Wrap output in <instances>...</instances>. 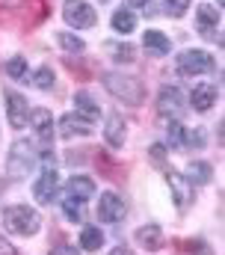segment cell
I'll return each instance as SVG.
<instances>
[{"label": "cell", "instance_id": "cell-1", "mask_svg": "<svg viewBox=\"0 0 225 255\" xmlns=\"http://www.w3.org/2000/svg\"><path fill=\"white\" fill-rule=\"evenodd\" d=\"M3 223H6V229H9V232L24 235V238L36 235V232L42 229L39 214H36L33 208H27V205H12V208H6V211H3Z\"/></svg>", "mask_w": 225, "mask_h": 255}, {"label": "cell", "instance_id": "cell-2", "mask_svg": "<svg viewBox=\"0 0 225 255\" xmlns=\"http://www.w3.org/2000/svg\"><path fill=\"white\" fill-rule=\"evenodd\" d=\"M36 151H33V142L30 139H18L15 145H12V151H9V172L15 175V178H24V175H30L33 172V166H36Z\"/></svg>", "mask_w": 225, "mask_h": 255}, {"label": "cell", "instance_id": "cell-3", "mask_svg": "<svg viewBox=\"0 0 225 255\" xmlns=\"http://www.w3.org/2000/svg\"><path fill=\"white\" fill-rule=\"evenodd\" d=\"M104 86L110 89L115 98H121V101H127V104H139V101L145 98L139 80H133V77H127V74H107V77H104Z\"/></svg>", "mask_w": 225, "mask_h": 255}, {"label": "cell", "instance_id": "cell-4", "mask_svg": "<svg viewBox=\"0 0 225 255\" xmlns=\"http://www.w3.org/2000/svg\"><path fill=\"white\" fill-rule=\"evenodd\" d=\"M62 18H65L71 27L86 30V27L95 24V9H92L86 0H65V3H62Z\"/></svg>", "mask_w": 225, "mask_h": 255}, {"label": "cell", "instance_id": "cell-5", "mask_svg": "<svg viewBox=\"0 0 225 255\" xmlns=\"http://www.w3.org/2000/svg\"><path fill=\"white\" fill-rule=\"evenodd\" d=\"M181 113H184V92L178 86H163L160 89V98H157V116L175 122Z\"/></svg>", "mask_w": 225, "mask_h": 255}, {"label": "cell", "instance_id": "cell-6", "mask_svg": "<svg viewBox=\"0 0 225 255\" xmlns=\"http://www.w3.org/2000/svg\"><path fill=\"white\" fill-rule=\"evenodd\" d=\"M124 214H127V205H124L121 196H115V193H104V196H101V202H98V217H101L104 223H121Z\"/></svg>", "mask_w": 225, "mask_h": 255}, {"label": "cell", "instance_id": "cell-7", "mask_svg": "<svg viewBox=\"0 0 225 255\" xmlns=\"http://www.w3.org/2000/svg\"><path fill=\"white\" fill-rule=\"evenodd\" d=\"M208 68H211V54H205V51H184V54L178 57V71H181L184 77L202 74V71H208Z\"/></svg>", "mask_w": 225, "mask_h": 255}, {"label": "cell", "instance_id": "cell-8", "mask_svg": "<svg viewBox=\"0 0 225 255\" xmlns=\"http://www.w3.org/2000/svg\"><path fill=\"white\" fill-rule=\"evenodd\" d=\"M6 116L12 128H24L30 122V110H27V98L18 92H6Z\"/></svg>", "mask_w": 225, "mask_h": 255}, {"label": "cell", "instance_id": "cell-9", "mask_svg": "<svg viewBox=\"0 0 225 255\" xmlns=\"http://www.w3.org/2000/svg\"><path fill=\"white\" fill-rule=\"evenodd\" d=\"M56 190H59V175H56L54 169H45V172L39 175L36 187H33L36 199H39V202H51V199L56 196Z\"/></svg>", "mask_w": 225, "mask_h": 255}, {"label": "cell", "instance_id": "cell-10", "mask_svg": "<svg viewBox=\"0 0 225 255\" xmlns=\"http://www.w3.org/2000/svg\"><path fill=\"white\" fill-rule=\"evenodd\" d=\"M89 130H92V122H86V119L77 116V113L59 119V133H62V136H89Z\"/></svg>", "mask_w": 225, "mask_h": 255}, {"label": "cell", "instance_id": "cell-11", "mask_svg": "<svg viewBox=\"0 0 225 255\" xmlns=\"http://www.w3.org/2000/svg\"><path fill=\"white\" fill-rule=\"evenodd\" d=\"M92 193H95V184H92V178H86V175H74V178H68V184H65V196H74V199H80V202H86Z\"/></svg>", "mask_w": 225, "mask_h": 255}, {"label": "cell", "instance_id": "cell-12", "mask_svg": "<svg viewBox=\"0 0 225 255\" xmlns=\"http://www.w3.org/2000/svg\"><path fill=\"white\" fill-rule=\"evenodd\" d=\"M190 101H193V107H196V110H211V107H214V101H217V86H211V83L196 86V89H193V95H190Z\"/></svg>", "mask_w": 225, "mask_h": 255}, {"label": "cell", "instance_id": "cell-13", "mask_svg": "<svg viewBox=\"0 0 225 255\" xmlns=\"http://www.w3.org/2000/svg\"><path fill=\"white\" fill-rule=\"evenodd\" d=\"M136 244L139 247H145V250H160V244H163V232H160V226H142V229H136Z\"/></svg>", "mask_w": 225, "mask_h": 255}, {"label": "cell", "instance_id": "cell-14", "mask_svg": "<svg viewBox=\"0 0 225 255\" xmlns=\"http://www.w3.org/2000/svg\"><path fill=\"white\" fill-rule=\"evenodd\" d=\"M33 125H36V133H39V139H42L45 145L54 139V116H51L48 110H36V113H33Z\"/></svg>", "mask_w": 225, "mask_h": 255}, {"label": "cell", "instance_id": "cell-15", "mask_svg": "<svg viewBox=\"0 0 225 255\" xmlns=\"http://www.w3.org/2000/svg\"><path fill=\"white\" fill-rule=\"evenodd\" d=\"M104 136H107V142H110L112 148H121V145H124V122H121V116H118V113H110Z\"/></svg>", "mask_w": 225, "mask_h": 255}, {"label": "cell", "instance_id": "cell-16", "mask_svg": "<svg viewBox=\"0 0 225 255\" xmlns=\"http://www.w3.org/2000/svg\"><path fill=\"white\" fill-rule=\"evenodd\" d=\"M74 101H77V116H83L86 122H95V119L101 116V110H98V104H95V98H92V95L77 92V95H74Z\"/></svg>", "mask_w": 225, "mask_h": 255}, {"label": "cell", "instance_id": "cell-17", "mask_svg": "<svg viewBox=\"0 0 225 255\" xmlns=\"http://www.w3.org/2000/svg\"><path fill=\"white\" fill-rule=\"evenodd\" d=\"M142 45H145V51H151V54H157V57H163V54H169V39L163 36V33H157V30H148L145 33V39H142Z\"/></svg>", "mask_w": 225, "mask_h": 255}, {"label": "cell", "instance_id": "cell-18", "mask_svg": "<svg viewBox=\"0 0 225 255\" xmlns=\"http://www.w3.org/2000/svg\"><path fill=\"white\" fill-rule=\"evenodd\" d=\"M112 27H115V33H133L136 30V15L130 9H118L112 15Z\"/></svg>", "mask_w": 225, "mask_h": 255}, {"label": "cell", "instance_id": "cell-19", "mask_svg": "<svg viewBox=\"0 0 225 255\" xmlns=\"http://www.w3.org/2000/svg\"><path fill=\"white\" fill-rule=\"evenodd\" d=\"M187 181H190V184H208V181H211V166L202 163V160H193V163L187 166Z\"/></svg>", "mask_w": 225, "mask_h": 255}, {"label": "cell", "instance_id": "cell-20", "mask_svg": "<svg viewBox=\"0 0 225 255\" xmlns=\"http://www.w3.org/2000/svg\"><path fill=\"white\" fill-rule=\"evenodd\" d=\"M80 244H83L89 253L101 250V247H104V235H101V229H95V226H86V229L80 232Z\"/></svg>", "mask_w": 225, "mask_h": 255}, {"label": "cell", "instance_id": "cell-21", "mask_svg": "<svg viewBox=\"0 0 225 255\" xmlns=\"http://www.w3.org/2000/svg\"><path fill=\"white\" fill-rule=\"evenodd\" d=\"M217 24H220V9H217V6H205V3H202V6H199V27L208 33V30H214Z\"/></svg>", "mask_w": 225, "mask_h": 255}, {"label": "cell", "instance_id": "cell-22", "mask_svg": "<svg viewBox=\"0 0 225 255\" xmlns=\"http://www.w3.org/2000/svg\"><path fill=\"white\" fill-rule=\"evenodd\" d=\"M83 205H86V202H80V199H74V196H65V199H62V208H65V214H68L71 223H80V220H83Z\"/></svg>", "mask_w": 225, "mask_h": 255}, {"label": "cell", "instance_id": "cell-23", "mask_svg": "<svg viewBox=\"0 0 225 255\" xmlns=\"http://www.w3.org/2000/svg\"><path fill=\"white\" fill-rule=\"evenodd\" d=\"M33 86H39V89H51L54 86V71L48 68V65H42L36 74H33V80H30Z\"/></svg>", "mask_w": 225, "mask_h": 255}, {"label": "cell", "instance_id": "cell-24", "mask_svg": "<svg viewBox=\"0 0 225 255\" xmlns=\"http://www.w3.org/2000/svg\"><path fill=\"white\" fill-rule=\"evenodd\" d=\"M6 74L15 77V80H21V77L27 74V63H24V57H12V60L6 63Z\"/></svg>", "mask_w": 225, "mask_h": 255}, {"label": "cell", "instance_id": "cell-25", "mask_svg": "<svg viewBox=\"0 0 225 255\" xmlns=\"http://www.w3.org/2000/svg\"><path fill=\"white\" fill-rule=\"evenodd\" d=\"M169 142H172L175 148L184 145V142H187V128H181L178 122H172V125H169Z\"/></svg>", "mask_w": 225, "mask_h": 255}, {"label": "cell", "instance_id": "cell-26", "mask_svg": "<svg viewBox=\"0 0 225 255\" xmlns=\"http://www.w3.org/2000/svg\"><path fill=\"white\" fill-rule=\"evenodd\" d=\"M59 45H62L65 51H83V48H86L83 39H77V36H71V33H59Z\"/></svg>", "mask_w": 225, "mask_h": 255}, {"label": "cell", "instance_id": "cell-27", "mask_svg": "<svg viewBox=\"0 0 225 255\" xmlns=\"http://www.w3.org/2000/svg\"><path fill=\"white\" fill-rule=\"evenodd\" d=\"M110 51L115 54L118 63H130V60H133V48H130V45H110Z\"/></svg>", "mask_w": 225, "mask_h": 255}, {"label": "cell", "instance_id": "cell-28", "mask_svg": "<svg viewBox=\"0 0 225 255\" xmlns=\"http://www.w3.org/2000/svg\"><path fill=\"white\" fill-rule=\"evenodd\" d=\"M187 6H190V0H166V12L172 18H181L187 12Z\"/></svg>", "mask_w": 225, "mask_h": 255}, {"label": "cell", "instance_id": "cell-29", "mask_svg": "<svg viewBox=\"0 0 225 255\" xmlns=\"http://www.w3.org/2000/svg\"><path fill=\"white\" fill-rule=\"evenodd\" d=\"M169 184H172V190H175V199H178V202H187V199H190L187 190H184V184H178V175H169Z\"/></svg>", "mask_w": 225, "mask_h": 255}, {"label": "cell", "instance_id": "cell-30", "mask_svg": "<svg viewBox=\"0 0 225 255\" xmlns=\"http://www.w3.org/2000/svg\"><path fill=\"white\" fill-rule=\"evenodd\" d=\"M51 255H77V250L71 244H56L54 250H51Z\"/></svg>", "mask_w": 225, "mask_h": 255}, {"label": "cell", "instance_id": "cell-31", "mask_svg": "<svg viewBox=\"0 0 225 255\" xmlns=\"http://www.w3.org/2000/svg\"><path fill=\"white\" fill-rule=\"evenodd\" d=\"M0 255H15V247H9L6 238H0Z\"/></svg>", "mask_w": 225, "mask_h": 255}, {"label": "cell", "instance_id": "cell-32", "mask_svg": "<svg viewBox=\"0 0 225 255\" xmlns=\"http://www.w3.org/2000/svg\"><path fill=\"white\" fill-rule=\"evenodd\" d=\"M151 157H154V160H163V157H166V154H163V145H151Z\"/></svg>", "mask_w": 225, "mask_h": 255}, {"label": "cell", "instance_id": "cell-33", "mask_svg": "<svg viewBox=\"0 0 225 255\" xmlns=\"http://www.w3.org/2000/svg\"><path fill=\"white\" fill-rule=\"evenodd\" d=\"M110 255H133V253H130V250H124V247H115Z\"/></svg>", "mask_w": 225, "mask_h": 255}, {"label": "cell", "instance_id": "cell-34", "mask_svg": "<svg viewBox=\"0 0 225 255\" xmlns=\"http://www.w3.org/2000/svg\"><path fill=\"white\" fill-rule=\"evenodd\" d=\"M127 3H130V6H133V9H139V6H145V3H148V0H127Z\"/></svg>", "mask_w": 225, "mask_h": 255}]
</instances>
